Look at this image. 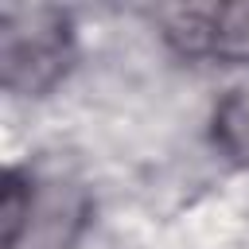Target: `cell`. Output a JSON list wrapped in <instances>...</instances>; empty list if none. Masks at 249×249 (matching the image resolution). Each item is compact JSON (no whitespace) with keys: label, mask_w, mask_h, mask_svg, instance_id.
<instances>
[{"label":"cell","mask_w":249,"mask_h":249,"mask_svg":"<svg viewBox=\"0 0 249 249\" xmlns=\"http://www.w3.org/2000/svg\"><path fill=\"white\" fill-rule=\"evenodd\" d=\"M31 210H35L31 183L19 171H8L4 175V191H0V241H4V249H16V241L31 226Z\"/></svg>","instance_id":"4"},{"label":"cell","mask_w":249,"mask_h":249,"mask_svg":"<svg viewBox=\"0 0 249 249\" xmlns=\"http://www.w3.org/2000/svg\"><path fill=\"white\" fill-rule=\"evenodd\" d=\"M206 54L222 62H249V4L210 8V47Z\"/></svg>","instance_id":"2"},{"label":"cell","mask_w":249,"mask_h":249,"mask_svg":"<svg viewBox=\"0 0 249 249\" xmlns=\"http://www.w3.org/2000/svg\"><path fill=\"white\" fill-rule=\"evenodd\" d=\"M214 140L237 163H249V86L230 89L214 109Z\"/></svg>","instance_id":"3"},{"label":"cell","mask_w":249,"mask_h":249,"mask_svg":"<svg viewBox=\"0 0 249 249\" xmlns=\"http://www.w3.org/2000/svg\"><path fill=\"white\" fill-rule=\"evenodd\" d=\"M70 66V16L47 4L0 12V82L12 93L39 97Z\"/></svg>","instance_id":"1"}]
</instances>
